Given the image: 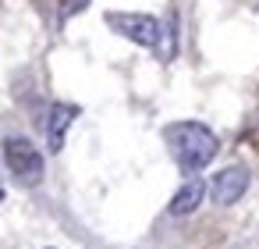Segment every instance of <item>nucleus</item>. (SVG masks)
<instances>
[{
  "mask_svg": "<svg viewBox=\"0 0 259 249\" xmlns=\"http://www.w3.org/2000/svg\"><path fill=\"white\" fill-rule=\"evenodd\" d=\"M89 8V0H61V8H57V22L64 25L71 15H78V11H85Z\"/></svg>",
  "mask_w": 259,
  "mask_h": 249,
  "instance_id": "8",
  "label": "nucleus"
},
{
  "mask_svg": "<svg viewBox=\"0 0 259 249\" xmlns=\"http://www.w3.org/2000/svg\"><path fill=\"white\" fill-rule=\"evenodd\" d=\"M248 185H252V174H248L241 164H231V167H224V171L213 174V182H209V199H213L217 206H231V203H238V199L248 192Z\"/></svg>",
  "mask_w": 259,
  "mask_h": 249,
  "instance_id": "4",
  "label": "nucleus"
},
{
  "mask_svg": "<svg viewBox=\"0 0 259 249\" xmlns=\"http://www.w3.org/2000/svg\"><path fill=\"white\" fill-rule=\"evenodd\" d=\"M75 118H78V107H75V103H54V107L47 111L43 132H47L50 153H61V150H64V135H68V128L75 125Z\"/></svg>",
  "mask_w": 259,
  "mask_h": 249,
  "instance_id": "5",
  "label": "nucleus"
},
{
  "mask_svg": "<svg viewBox=\"0 0 259 249\" xmlns=\"http://www.w3.org/2000/svg\"><path fill=\"white\" fill-rule=\"evenodd\" d=\"M174 54H178V15L167 18L163 36H160V43H156V57H160V61H174Z\"/></svg>",
  "mask_w": 259,
  "mask_h": 249,
  "instance_id": "7",
  "label": "nucleus"
},
{
  "mask_svg": "<svg viewBox=\"0 0 259 249\" xmlns=\"http://www.w3.org/2000/svg\"><path fill=\"white\" fill-rule=\"evenodd\" d=\"M103 22L110 25V32H117V36H124V40H132V43H139V47H153V50H156V43H160V36H163L160 18L139 15V11H107Z\"/></svg>",
  "mask_w": 259,
  "mask_h": 249,
  "instance_id": "2",
  "label": "nucleus"
},
{
  "mask_svg": "<svg viewBox=\"0 0 259 249\" xmlns=\"http://www.w3.org/2000/svg\"><path fill=\"white\" fill-rule=\"evenodd\" d=\"M163 143H167L178 171L188 174V178H195L220 150L217 132L206 128L202 121H174V125H167L163 128Z\"/></svg>",
  "mask_w": 259,
  "mask_h": 249,
  "instance_id": "1",
  "label": "nucleus"
},
{
  "mask_svg": "<svg viewBox=\"0 0 259 249\" xmlns=\"http://www.w3.org/2000/svg\"><path fill=\"white\" fill-rule=\"evenodd\" d=\"M202 196H206V182H202L199 174H195V178H185V185L170 196L167 210H170L174 217H188V214H195V210H199Z\"/></svg>",
  "mask_w": 259,
  "mask_h": 249,
  "instance_id": "6",
  "label": "nucleus"
},
{
  "mask_svg": "<svg viewBox=\"0 0 259 249\" xmlns=\"http://www.w3.org/2000/svg\"><path fill=\"white\" fill-rule=\"evenodd\" d=\"M4 160L11 167V174L22 185H39L43 182V153L25 139V135H8L4 139Z\"/></svg>",
  "mask_w": 259,
  "mask_h": 249,
  "instance_id": "3",
  "label": "nucleus"
},
{
  "mask_svg": "<svg viewBox=\"0 0 259 249\" xmlns=\"http://www.w3.org/2000/svg\"><path fill=\"white\" fill-rule=\"evenodd\" d=\"M0 203H4V185H0Z\"/></svg>",
  "mask_w": 259,
  "mask_h": 249,
  "instance_id": "9",
  "label": "nucleus"
}]
</instances>
